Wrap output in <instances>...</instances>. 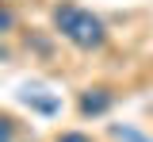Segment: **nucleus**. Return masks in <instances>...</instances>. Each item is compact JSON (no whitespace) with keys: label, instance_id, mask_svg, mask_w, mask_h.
Wrapping results in <instances>:
<instances>
[{"label":"nucleus","instance_id":"7","mask_svg":"<svg viewBox=\"0 0 153 142\" xmlns=\"http://www.w3.org/2000/svg\"><path fill=\"white\" fill-rule=\"evenodd\" d=\"M57 142H92L88 135H76V131H65V135H57Z\"/></svg>","mask_w":153,"mask_h":142},{"label":"nucleus","instance_id":"4","mask_svg":"<svg viewBox=\"0 0 153 142\" xmlns=\"http://www.w3.org/2000/svg\"><path fill=\"white\" fill-rule=\"evenodd\" d=\"M111 135H115V138H123V142H153V138H146V135L130 131V127H111Z\"/></svg>","mask_w":153,"mask_h":142},{"label":"nucleus","instance_id":"2","mask_svg":"<svg viewBox=\"0 0 153 142\" xmlns=\"http://www.w3.org/2000/svg\"><path fill=\"white\" fill-rule=\"evenodd\" d=\"M111 100L115 96L107 88H88V92L80 96V111H84V115H103V111L111 108Z\"/></svg>","mask_w":153,"mask_h":142},{"label":"nucleus","instance_id":"3","mask_svg":"<svg viewBox=\"0 0 153 142\" xmlns=\"http://www.w3.org/2000/svg\"><path fill=\"white\" fill-rule=\"evenodd\" d=\"M23 104H31V108H38V111H57V100L54 96H35V92H23Z\"/></svg>","mask_w":153,"mask_h":142},{"label":"nucleus","instance_id":"1","mask_svg":"<svg viewBox=\"0 0 153 142\" xmlns=\"http://www.w3.org/2000/svg\"><path fill=\"white\" fill-rule=\"evenodd\" d=\"M54 27L61 31V39H69L76 50H96L103 46L107 31H103V19L76 8V4H57L54 8Z\"/></svg>","mask_w":153,"mask_h":142},{"label":"nucleus","instance_id":"5","mask_svg":"<svg viewBox=\"0 0 153 142\" xmlns=\"http://www.w3.org/2000/svg\"><path fill=\"white\" fill-rule=\"evenodd\" d=\"M0 142H16V123L8 115H0Z\"/></svg>","mask_w":153,"mask_h":142},{"label":"nucleus","instance_id":"6","mask_svg":"<svg viewBox=\"0 0 153 142\" xmlns=\"http://www.w3.org/2000/svg\"><path fill=\"white\" fill-rule=\"evenodd\" d=\"M12 27H16V16H12L8 8H0V35H8Z\"/></svg>","mask_w":153,"mask_h":142}]
</instances>
